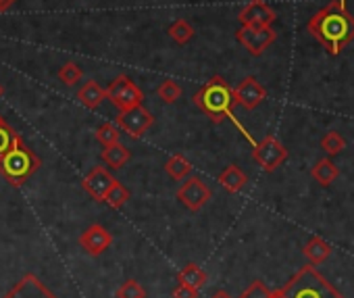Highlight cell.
I'll use <instances>...</instances> for the list:
<instances>
[{
    "label": "cell",
    "mask_w": 354,
    "mask_h": 298,
    "mask_svg": "<svg viewBox=\"0 0 354 298\" xmlns=\"http://www.w3.org/2000/svg\"><path fill=\"white\" fill-rule=\"evenodd\" d=\"M236 38L238 42L252 55V57H261L277 38L275 30L269 26V28H252V26H242L238 32H236Z\"/></svg>",
    "instance_id": "52a82bcc"
},
{
    "label": "cell",
    "mask_w": 354,
    "mask_h": 298,
    "mask_svg": "<svg viewBox=\"0 0 354 298\" xmlns=\"http://www.w3.org/2000/svg\"><path fill=\"white\" fill-rule=\"evenodd\" d=\"M234 98H236V104L244 106L246 111H252V109H257L259 104L265 102L267 90H265V86H263L257 77L248 75V77H244V80L234 88Z\"/></svg>",
    "instance_id": "30bf717a"
},
{
    "label": "cell",
    "mask_w": 354,
    "mask_h": 298,
    "mask_svg": "<svg viewBox=\"0 0 354 298\" xmlns=\"http://www.w3.org/2000/svg\"><path fill=\"white\" fill-rule=\"evenodd\" d=\"M129 159H131L129 148L123 146L121 142L111 144V146H104V151H102V161H104L109 167H113V169H121Z\"/></svg>",
    "instance_id": "e0dca14e"
},
{
    "label": "cell",
    "mask_w": 354,
    "mask_h": 298,
    "mask_svg": "<svg viewBox=\"0 0 354 298\" xmlns=\"http://www.w3.org/2000/svg\"><path fill=\"white\" fill-rule=\"evenodd\" d=\"M119 127L117 123H102L98 129H96V140L102 144V146H111V144H117L119 142Z\"/></svg>",
    "instance_id": "83f0119b"
},
{
    "label": "cell",
    "mask_w": 354,
    "mask_h": 298,
    "mask_svg": "<svg viewBox=\"0 0 354 298\" xmlns=\"http://www.w3.org/2000/svg\"><path fill=\"white\" fill-rule=\"evenodd\" d=\"M156 94H158V98H160L162 102L173 104V102L180 100V96H182V88H180V84L173 82V80H165V82L156 88Z\"/></svg>",
    "instance_id": "cb8c5ba5"
},
{
    "label": "cell",
    "mask_w": 354,
    "mask_h": 298,
    "mask_svg": "<svg viewBox=\"0 0 354 298\" xmlns=\"http://www.w3.org/2000/svg\"><path fill=\"white\" fill-rule=\"evenodd\" d=\"M115 123H117L119 129H125L131 138H140L146 129L152 127L154 117L146 106L138 104V106H133L129 111H119Z\"/></svg>",
    "instance_id": "9c48e42d"
},
{
    "label": "cell",
    "mask_w": 354,
    "mask_h": 298,
    "mask_svg": "<svg viewBox=\"0 0 354 298\" xmlns=\"http://www.w3.org/2000/svg\"><path fill=\"white\" fill-rule=\"evenodd\" d=\"M254 161L265 169V171H275L277 167H281L288 159V151L286 146L275 138V136H267L263 138L257 146H254V153H252Z\"/></svg>",
    "instance_id": "8992f818"
},
{
    "label": "cell",
    "mask_w": 354,
    "mask_h": 298,
    "mask_svg": "<svg viewBox=\"0 0 354 298\" xmlns=\"http://www.w3.org/2000/svg\"><path fill=\"white\" fill-rule=\"evenodd\" d=\"M273 298H279V296H277V294H275V292H273Z\"/></svg>",
    "instance_id": "e575fe53"
},
{
    "label": "cell",
    "mask_w": 354,
    "mask_h": 298,
    "mask_svg": "<svg viewBox=\"0 0 354 298\" xmlns=\"http://www.w3.org/2000/svg\"><path fill=\"white\" fill-rule=\"evenodd\" d=\"M13 5H15V0H0V13L9 11V9H11Z\"/></svg>",
    "instance_id": "1f68e13d"
},
{
    "label": "cell",
    "mask_w": 354,
    "mask_h": 298,
    "mask_svg": "<svg viewBox=\"0 0 354 298\" xmlns=\"http://www.w3.org/2000/svg\"><path fill=\"white\" fill-rule=\"evenodd\" d=\"M240 298H273V292L263 281H252Z\"/></svg>",
    "instance_id": "f546056e"
},
{
    "label": "cell",
    "mask_w": 354,
    "mask_h": 298,
    "mask_svg": "<svg viewBox=\"0 0 354 298\" xmlns=\"http://www.w3.org/2000/svg\"><path fill=\"white\" fill-rule=\"evenodd\" d=\"M165 171L173 178V180H186L192 174V163L184 157V155H173L167 163H165Z\"/></svg>",
    "instance_id": "44dd1931"
},
{
    "label": "cell",
    "mask_w": 354,
    "mask_h": 298,
    "mask_svg": "<svg viewBox=\"0 0 354 298\" xmlns=\"http://www.w3.org/2000/svg\"><path fill=\"white\" fill-rule=\"evenodd\" d=\"M40 165H42L40 157L21 138L13 144L11 151H7L3 157H0V176H3L11 186L19 188L40 169Z\"/></svg>",
    "instance_id": "277c9868"
},
{
    "label": "cell",
    "mask_w": 354,
    "mask_h": 298,
    "mask_svg": "<svg viewBox=\"0 0 354 298\" xmlns=\"http://www.w3.org/2000/svg\"><path fill=\"white\" fill-rule=\"evenodd\" d=\"M106 98L119 109V111H129L138 104H142L144 100V92L127 77V75H119L111 82V86L106 88Z\"/></svg>",
    "instance_id": "5b68a950"
},
{
    "label": "cell",
    "mask_w": 354,
    "mask_h": 298,
    "mask_svg": "<svg viewBox=\"0 0 354 298\" xmlns=\"http://www.w3.org/2000/svg\"><path fill=\"white\" fill-rule=\"evenodd\" d=\"M3 94H5V86L0 84V98H3Z\"/></svg>",
    "instance_id": "836d02e7"
},
{
    "label": "cell",
    "mask_w": 354,
    "mask_h": 298,
    "mask_svg": "<svg viewBox=\"0 0 354 298\" xmlns=\"http://www.w3.org/2000/svg\"><path fill=\"white\" fill-rule=\"evenodd\" d=\"M177 279H180V283H184V286L203 290V286L207 283V271L203 267H198L196 263H188L180 273H177Z\"/></svg>",
    "instance_id": "d6986e66"
},
{
    "label": "cell",
    "mask_w": 354,
    "mask_h": 298,
    "mask_svg": "<svg viewBox=\"0 0 354 298\" xmlns=\"http://www.w3.org/2000/svg\"><path fill=\"white\" fill-rule=\"evenodd\" d=\"M3 298H57L44 283L40 277H36L34 273H26Z\"/></svg>",
    "instance_id": "7c38bea8"
},
{
    "label": "cell",
    "mask_w": 354,
    "mask_h": 298,
    "mask_svg": "<svg viewBox=\"0 0 354 298\" xmlns=\"http://www.w3.org/2000/svg\"><path fill=\"white\" fill-rule=\"evenodd\" d=\"M194 104L207 117H211L215 123H219L225 117H232V111L236 104L234 88L221 75H215L194 94Z\"/></svg>",
    "instance_id": "7a4b0ae2"
},
{
    "label": "cell",
    "mask_w": 354,
    "mask_h": 298,
    "mask_svg": "<svg viewBox=\"0 0 354 298\" xmlns=\"http://www.w3.org/2000/svg\"><path fill=\"white\" fill-rule=\"evenodd\" d=\"M59 80L65 84V86H75L80 80H82V67L77 65V63H73V61H69V63H65L61 69H59Z\"/></svg>",
    "instance_id": "4316f807"
},
{
    "label": "cell",
    "mask_w": 354,
    "mask_h": 298,
    "mask_svg": "<svg viewBox=\"0 0 354 298\" xmlns=\"http://www.w3.org/2000/svg\"><path fill=\"white\" fill-rule=\"evenodd\" d=\"M117 298H146V290H144L142 283H138L136 279H127V281L117 290Z\"/></svg>",
    "instance_id": "f1b7e54d"
},
{
    "label": "cell",
    "mask_w": 354,
    "mask_h": 298,
    "mask_svg": "<svg viewBox=\"0 0 354 298\" xmlns=\"http://www.w3.org/2000/svg\"><path fill=\"white\" fill-rule=\"evenodd\" d=\"M0 121H5V119H3V117H0Z\"/></svg>",
    "instance_id": "d590c367"
},
{
    "label": "cell",
    "mask_w": 354,
    "mask_h": 298,
    "mask_svg": "<svg viewBox=\"0 0 354 298\" xmlns=\"http://www.w3.org/2000/svg\"><path fill=\"white\" fill-rule=\"evenodd\" d=\"M194 28H192V24L190 21H186V19H177L171 28H169V36H171V40L173 42H177V44H188L192 38H194Z\"/></svg>",
    "instance_id": "7402d4cb"
},
{
    "label": "cell",
    "mask_w": 354,
    "mask_h": 298,
    "mask_svg": "<svg viewBox=\"0 0 354 298\" xmlns=\"http://www.w3.org/2000/svg\"><path fill=\"white\" fill-rule=\"evenodd\" d=\"M279 298H346L313 265L302 267L283 288L275 290Z\"/></svg>",
    "instance_id": "3957f363"
},
{
    "label": "cell",
    "mask_w": 354,
    "mask_h": 298,
    "mask_svg": "<svg viewBox=\"0 0 354 298\" xmlns=\"http://www.w3.org/2000/svg\"><path fill=\"white\" fill-rule=\"evenodd\" d=\"M302 252H304V257L308 259L310 265H321V263L327 261V257L331 254V246H329L323 238L315 236V238H310V240L306 242V246H304Z\"/></svg>",
    "instance_id": "ac0fdd59"
},
{
    "label": "cell",
    "mask_w": 354,
    "mask_h": 298,
    "mask_svg": "<svg viewBox=\"0 0 354 298\" xmlns=\"http://www.w3.org/2000/svg\"><path fill=\"white\" fill-rule=\"evenodd\" d=\"M129 190L123 186V184H119V182H115L113 186H111V190L106 192V196L102 198V203H106L109 207H113V209H121L127 201H129Z\"/></svg>",
    "instance_id": "603a6c76"
},
{
    "label": "cell",
    "mask_w": 354,
    "mask_h": 298,
    "mask_svg": "<svg viewBox=\"0 0 354 298\" xmlns=\"http://www.w3.org/2000/svg\"><path fill=\"white\" fill-rule=\"evenodd\" d=\"M115 182H117V180H115L104 167H94V169L84 178L82 186H84V190H86L90 196H94L98 203H102V198L106 196V192L111 190V186H113Z\"/></svg>",
    "instance_id": "5bb4252c"
},
{
    "label": "cell",
    "mask_w": 354,
    "mask_h": 298,
    "mask_svg": "<svg viewBox=\"0 0 354 298\" xmlns=\"http://www.w3.org/2000/svg\"><path fill=\"white\" fill-rule=\"evenodd\" d=\"M113 244V236L106 227H102L100 223L90 225L82 236H80V246L90 254V257H98L102 254L109 246Z\"/></svg>",
    "instance_id": "4fadbf2b"
},
{
    "label": "cell",
    "mask_w": 354,
    "mask_h": 298,
    "mask_svg": "<svg viewBox=\"0 0 354 298\" xmlns=\"http://www.w3.org/2000/svg\"><path fill=\"white\" fill-rule=\"evenodd\" d=\"M242 26H252V28H269L275 24L277 15L275 11L265 3V0H250V3L240 11L238 15Z\"/></svg>",
    "instance_id": "8fae6325"
},
{
    "label": "cell",
    "mask_w": 354,
    "mask_h": 298,
    "mask_svg": "<svg viewBox=\"0 0 354 298\" xmlns=\"http://www.w3.org/2000/svg\"><path fill=\"white\" fill-rule=\"evenodd\" d=\"M219 184L230 192V194H238L240 190H244V186L248 184L246 174L238 167V165H230L221 171L219 176Z\"/></svg>",
    "instance_id": "2e32d148"
},
{
    "label": "cell",
    "mask_w": 354,
    "mask_h": 298,
    "mask_svg": "<svg viewBox=\"0 0 354 298\" xmlns=\"http://www.w3.org/2000/svg\"><path fill=\"white\" fill-rule=\"evenodd\" d=\"M310 176L321 184V186H331L337 178H339V169L335 167V163L331 159H321L315 163Z\"/></svg>",
    "instance_id": "ffe728a7"
},
{
    "label": "cell",
    "mask_w": 354,
    "mask_h": 298,
    "mask_svg": "<svg viewBox=\"0 0 354 298\" xmlns=\"http://www.w3.org/2000/svg\"><path fill=\"white\" fill-rule=\"evenodd\" d=\"M344 146H346V140L337 133V131H329L323 136L321 140V148L329 155V157H335L344 151Z\"/></svg>",
    "instance_id": "484cf974"
},
{
    "label": "cell",
    "mask_w": 354,
    "mask_h": 298,
    "mask_svg": "<svg viewBox=\"0 0 354 298\" xmlns=\"http://www.w3.org/2000/svg\"><path fill=\"white\" fill-rule=\"evenodd\" d=\"M173 298H198V290L180 283V286H175V290H173Z\"/></svg>",
    "instance_id": "4dcf8cb0"
},
{
    "label": "cell",
    "mask_w": 354,
    "mask_h": 298,
    "mask_svg": "<svg viewBox=\"0 0 354 298\" xmlns=\"http://www.w3.org/2000/svg\"><path fill=\"white\" fill-rule=\"evenodd\" d=\"M211 196H213V192H211V188L201 180V178H188L182 186H180V190H177V201H180L186 209H190V211H201L209 201H211Z\"/></svg>",
    "instance_id": "ba28073f"
},
{
    "label": "cell",
    "mask_w": 354,
    "mask_h": 298,
    "mask_svg": "<svg viewBox=\"0 0 354 298\" xmlns=\"http://www.w3.org/2000/svg\"><path fill=\"white\" fill-rule=\"evenodd\" d=\"M306 28L315 40L333 57L354 40V17L346 9V3H337V0L317 11L308 19Z\"/></svg>",
    "instance_id": "6da1fadb"
},
{
    "label": "cell",
    "mask_w": 354,
    "mask_h": 298,
    "mask_svg": "<svg viewBox=\"0 0 354 298\" xmlns=\"http://www.w3.org/2000/svg\"><path fill=\"white\" fill-rule=\"evenodd\" d=\"M77 100L80 104H84L86 109H96L102 104V100H106V90L94 82V80H88L80 90H77Z\"/></svg>",
    "instance_id": "9a60e30c"
},
{
    "label": "cell",
    "mask_w": 354,
    "mask_h": 298,
    "mask_svg": "<svg viewBox=\"0 0 354 298\" xmlns=\"http://www.w3.org/2000/svg\"><path fill=\"white\" fill-rule=\"evenodd\" d=\"M211 298H232V296H230V294H227L225 290H219V292H215V294H213Z\"/></svg>",
    "instance_id": "d6a6232c"
},
{
    "label": "cell",
    "mask_w": 354,
    "mask_h": 298,
    "mask_svg": "<svg viewBox=\"0 0 354 298\" xmlns=\"http://www.w3.org/2000/svg\"><path fill=\"white\" fill-rule=\"evenodd\" d=\"M17 140H21V136L7 121H0V157H3L7 151H11Z\"/></svg>",
    "instance_id": "d4e9b609"
}]
</instances>
